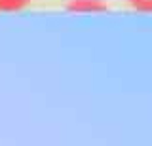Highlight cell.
<instances>
[{
    "label": "cell",
    "mask_w": 152,
    "mask_h": 146,
    "mask_svg": "<svg viewBox=\"0 0 152 146\" xmlns=\"http://www.w3.org/2000/svg\"><path fill=\"white\" fill-rule=\"evenodd\" d=\"M65 10L70 13H101L108 10V4L104 0H69Z\"/></svg>",
    "instance_id": "cell-1"
},
{
    "label": "cell",
    "mask_w": 152,
    "mask_h": 146,
    "mask_svg": "<svg viewBox=\"0 0 152 146\" xmlns=\"http://www.w3.org/2000/svg\"><path fill=\"white\" fill-rule=\"evenodd\" d=\"M32 0H0V12H6V13H12V12H21L31 4Z\"/></svg>",
    "instance_id": "cell-2"
},
{
    "label": "cell",
    "mask_w": 152,
    "mask_h": 146,
    "mask_svg": "<svg viewBox=\"0 0 152 146\" xmlns=\"http://www.w3.org/2000/svg\"><path fill=\"white\" fill-rule=\"evenodd\" d=\"M131 8L137 12H145V13H152V0H129Z\"/></svg>",
    "instance_id": "cell-3"
}]
</instances>
